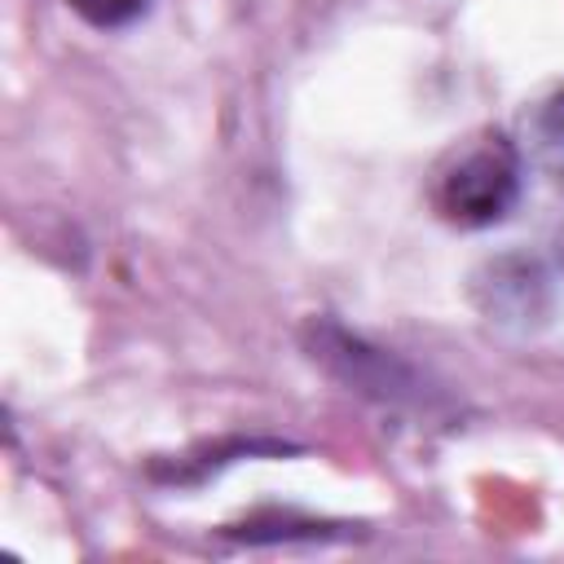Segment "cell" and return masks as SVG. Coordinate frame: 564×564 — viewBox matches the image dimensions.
Segmentation results:
<instances>
[{"label": "cell", "instance_id": "6da1fadb", "mask_svg": "<svg viewBox=\"0 0 564 564\" xmlns=\"http://www.w3.org/2000/svg\"><path fill=\"white\" fill-rule=\"evenodd\" d=\"M520 181V150L502 132H476L441 159L432 176V207L458 229H489L511 216Z\"/></svg>", "mask_w": 564, "mask_h": 564}, {"label": "cell", "instance_id": "7a4b0ae2", "mask_svg": "<svg viewBox=\"0 0 564 564\" xmlns=\"http://www.w3.org/2000/svg\"><path fill=\"white\" fill-rule=\"evenodd\" d=\"M300 344L308 352L313 366H322L335 383H344L348 392L388 405V410H427L436 405V392L427 388V379L397 352L370 344L366 335L348 330L335 317H308L300 330Z\"/></svg>", "mask_w": 564, "mask_h": 564}, {"label": "cell", "instance_id": "3957f363", "mask_svg": "<svg viewBox=\"0 0 564 564\" xmlns=\"http://www.w3.org/2000/svg\"><path fill=\"white\" fill-rule=\"evenodd\" d=\"M471 282H476L471 286L476 291V304H480V313L489 322L529 326V322H542L546 317V304H551L546 273L529 256H498Z\"/></svg>", "mask_w": 564, "mask_h": 564}, {"label": "cell", "instance_id": "277c9868", "mask_svg": "<svg viewBox=\"0 0 564 564\" xmlns=\"http://www.w3.org/2000/svg\"><path fill=\"white\" fill-rule=\"evenodd\" d=\"M524 128H529V159L555 185H564V88H555L551 97H542L529 110Z\"/></svg>", "mask_w": 564, "mask_h": 564}, {"label": "cell", "instance_id": "5b68a950", "mask_svg": "<svg viewBox=\"0 0 564 564\" xmlns=\"http://www.w3.org/2000/svg\"><path fill=\"white\" fill-rule=\"evenodd\" d=\"M229 538H242V542H291V538H330L326 524L317 520H295V516H260V520H247V524H234Z\"/></svg>", "mask_w": 564, "mask_h": 564}, {"label": "cell", "instance_id": "8992f818", "mask_svg": "<svg viewBox=\"0 0 564 564\" xmlns=\"http://www.w3.org/2000/svg\"><path fill=\"white\" fill-rule=\"evenodd\" d=\"M84 22H93V26H101V31H115V26H128V22H137L145 9H150V0H66Z\"/></svg>", "mask_w": 564, "mask_h": 564}]
</instances>
